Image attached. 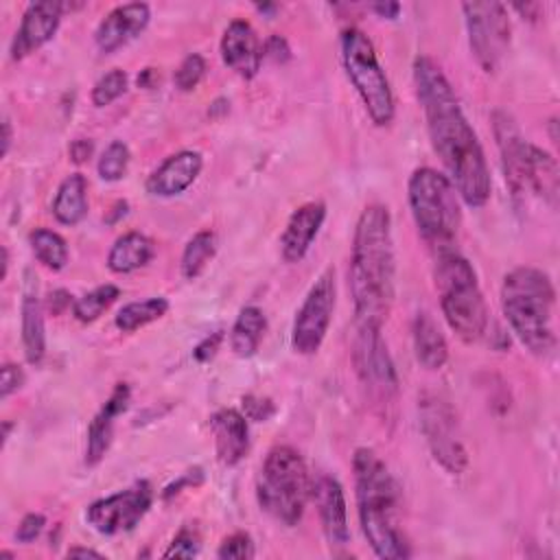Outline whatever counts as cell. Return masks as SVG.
Listing matches in <instances>:
<instances>
[{"mask_svg": "<svg viewBox=\"0 0 560 560\" xmlns=\"http://www.w3.org/2000/svg\"><path fill=\"white\" fill-rule=\"evenodd\" d=\"M468 46L483 72H494L510 48V15L501 2H464Z\"/></svg>", "mask_w": 560, "mask_h": 560, "instance_id": "obj_10", "label": "cell"}, {"mask_svg": "<svg viewBox=\"0 0 560 560\" xmlns=\"http://www.w3.org/2000/svg\"><path fill=\"white\" fill-rule=\"evenodd\" d=\"M160 77H158V72H155V68H144L140 74H138V88H147V90H151L153 85H155V81H158Z\"/></svg>", "mask_w": 560, "mask_h": 560, "instance_id": "obj_45", "label": "cell"}, {"mask_svg": "<svg viewBox=\"0 0 560 560\" xmlns=\"http://www.w3.org/2000/svg\"><path fill=\"white\" fill-rule=\"evenodd\" d=\"M214 254H217V234L212 230H199L184 245L182 260H179L182 276L186 280H197L208 267V262L214 258Z\"/></svg>", "mask_w": 560, "mask_h": 560, "instance_id": "obj_27", "label": "cell"}, {"mask_svg": "<svg viewBox=\"0 0 560 560\" xmlns=\"http://www.w3.org/2000/svg\"><path fill=\"white\" fill-rule=\"evenodd\" d=\"M341 61L370 120L376 127H387L396 114L394 92L376 57L372 39L361 28H354V26L343 28Z\"/></svg>", "mask_w": 560, "mask_h": 560, "instance_id": "obj_8", "label": "cell"}, {"mask_svg": "<svg viewBox=\"0 0 560 560\" xmlns=\"http://www.w3.org/2000/svg\"><path fill=\"white\" fill-rule=\"evenodd\" d=\"M94 153V142L90 138H77L68 147V155L74 164H85Z\"/></svg>", "mask_w": 560, "mask_h": 560, "instance_id": "obj_41", "label": "cell"}, {"mask_svg": "<svg viewBox=\"0 0 560 560\" xmlns=\"http://www.w3.org/2000/svg\"><path fill=\"white\" fill-rule=\"evenodd\" d=\"M166 313H168V300L162 298V295H153V298H147V300L125 304L116 313L114 324L120 332H133L138 328H144L151 322H158Z\"/></svg>", "mask_w": 560, "mask_h": 560, "instance_id": "obj_28", "label": "cell"}, {"mask_svg": "<svg viewBox=\"0 0 560 560\" xmlns=\"http://www.w3.org/2000/svg\"><path fill=\"white\" fill-rule=\"evenodd\" d=\"M26 376L24 370L18 363H4L0 370V396L9 398L13 392H18L24 385Z\"/></svg>", "mask_w": 560, "mask_h": 560, "instance_id": "obj_38", "label": "cell"}, {"mask_svg": "<svg viewBox=\"0 0 560 560\" xmlns=\"http://www.w3.org/2000/svg\"><path fill=\"white\" fill-rule=\"evenodd\" d=\"M66 556H68V558H103L101 551L90 549V547H70V549L66 551Z\"/></svg>", "mask_w": 560, "mask_h": 560, "instance_id": "obj_46", "label": "cell"}, {"mask_svg": "<svg viewBox=\"0 0 560 560\" xmlns=\"http://www.w3.org/2000/svg\"><path fill=\"white\" fill-rule=\"evenodd\" d=\"M210 431L214 438V453L223 466H236L249 451V427L247 418L223 407L210 416Z\"/></svg>", "mask_w": 560, "mask_h": 560, "instance_id": "obj_21", "label": "cell"}, {"mask_svg": "<svg viewBox=\"0 0 560 560\" xmlns=\"http://www.w3.org/2000/svg\"><path fill=\"white\" fill-rule=\"evenodd\" d=\"M556 289L538 267H514L501 284V311L514 337L536 357H547L556 348L553 328Z\"/></svg>", "mask_w": 560, "mask_h": 560, "instance_id": "obj_4", "label": "cell"}, {"mask_svg": "<svg viewBox=\"0 0 560 560\" xmlns=\"http://www.w3.org/2000/svg\"><path fill=\"white\" fill-rule=\"evenodd\" d=\"M151 20V7L147 2H127L114 7L96 26L94 42L105 55L122 48L136 39Z\"/></svg>", "mask_w": 560, "mask_h": 560, "instance_id": "obj_15", "label": "cell"}, {"mask_svg": "<svg viewBox=\"0 0 560 560\" xmlns=\"http://www.w3.org/2000/svg\"><path fill=\"white\" fill-rule=\"evenodd\" d=\"M313 479L302 455L287 444L269 448L256 479L258 505L287 527L300 523L311 499Z\"/></svg>", "mask_w": 560, "mask_h": 560, "instance_id": "obj_7", "label": "cell"}, {"mask_svg": "<svg viewBox=\"0 0 560 560\" xmlns=\"http://www.w3.org/2000/svg\"><path fill=\"white\" fill-rule=\"evenodd\" d=\"M241 405H243V416L254 422H265L276 413V405L271 402V398H265V396L247 394L241 398Z\"/></svg>", "mask_w": 560, "mask_h": 560, "instance_id": "obj_36", "label": "cell"}, {"mask_svg": "<svg viewBox=\"0 0 560 560\" xmlns=\"http://www.w3.org/2000/svg\"><path fill=\"white\" fill-rule=\"evenodd\" d=\"M72 306H74V300L66 289H55V291L48 293V311L52 315H61Z\"/></svg>", "mask_w": 560, "mask_h": 560, "instance_id": "obj_42", "label": "cell"}, {"mask_svg": "<svg viewBox=\"0 0 560 560\" xmlns=\"http://www.w3.org/2000/svg\"><path fill=\"white\" fill-rule=\"evenodd\" d=\"M63 9H66L63 2H52V0L31 2L22 13L20 26L11 39V46H9L11 59L20 61L31 52L39 50L44 44H48L61 24Z\"/></svg>", "mask_w": 560, "mask_h": 560, "instance_id": "obj_14", "label": "cell"}, {"mask_svg": "<svg viewBox=\"0 0 560 560\" xmlns=\"http://www.w3.org/2000/svg\"><path fill=\"white\" fill-rule=\"evenodd\" d=\"M256 549H254V540L247 532H234L228 538H223V542L217 549V556L223 560H249L254 558Z\"/></svg>", "mask_w": 560, "mask_h": 560, "instance_id": "obj_35", "label": "cell"}, {"mask_svg": "<svg viewBox=\"0 0 560 560\" xmlns=\"http://www.w3.org/2000/svg\"><path fill=\"white\" fill-rule=\"evenodd\" d=\"M28 245H31L33 256H35L46 269L61 271V269L68 265V258H70L68 243H66V238H63L59 232L48 230V228H35V230L28 234Z\"/></svg>", "mask_w": 560, "mask_h": 560, "instance_id": "obj_29", "label": "cell"}, {"mask_svg": "<svg viewBox=\"0 0 560 560\" xmlns=\"http://www.w3.org/2000/svg\"><path fill=\"white\" fill-rule=\"evenodd\" d=\"M201 549V538H199V532L195 525L186 523L177 534L175 538L168 542L166 551L162 553L164 558H195Z\"/></svg>", "mask_w": 560, "mask_h": 560, "instance_id": "obj_34", "label": "cell"}, {"mask_svg": "<svg viewBox=\"0 0 560 560\" xmlns=\"http://www.w3.org/2000/svg\"><path fill=\"white\" fill-rule=\"evenodd\" d=\"M20 326H22V348L31 365L42 363L46 354V322L44 306L35 291H26L20 306Z\"/></svg>", "mask_w": 560, "mask_h": 560, "instance_id": "obj_24", "label": "cell"}, {"mask_svg": "<svg viewBox=\"0 0 560 560\" xmlns=\"http://www.w3.org/2000/svg\"><path fill=\"white\" fill-rule=\"evenodd\" d=\"M407 199L413 223L433 254L455 249L462 210L459 195L448 175L431 166L416 168L407 182Z\"/></svg>", "mask_w": 560, "mask_h": 560, "instance_id": "obj_6", "label": "cell"}, {"mask_svg": "<svg viewBox=\"0 0 560 560\" xmlns=\"http://www.w3.org/2000/svg\"><path fill=\"white\" fill-rule=\"evenodd\" d=\"M370 9H372L378 18H383V20H396L398 13H400V4H398V2H389V0H385V2H374V4H370Z\"/></svg>", "mask_w": 560, "mask_h": 560, "instance_id": "obj_44", "label": "cell"}, {"mask_svg": "<svg viewBox=\"0 0 560 560\" xmlns=\"http://www.w3.org/2000/svg\"><path fill=\"white\" fill-rule=\"evenodd\" d=\"M221 59L243 79H254L262 63V44L247 20H232L221 37Z\"/></svg>", "mask_w": 560, "mask_h": 560, "instance_id": "obj_18", "label": "cell"}, {"mask_svg": "<svg viewBox=\"0 0 560 560\" xmlns=\"http://www.w3.org/2000/svg\"><path fill=\"white\" fill-rule=\"evenodd\" d=\"M420 427L433 459L451 475L464 472L468 464V453L462 444L457 416L448 400L440 394H424L420 398Z\"/></svg>", "mask_w": 560, "mask_h": 560, "instance_id": "obj_12", "label": "cell"}, {"mask_svg": "<svg viewBox=\"0 0 560 560\" xmlns=\"http://www.w3.org/2000/svg\"><path fill=\"white\" fill-rule=\"evenodd\" d=\"M326 219V206L322 201H306L298 206L280 234V254L287 262H300L313 241L317 238Z\"/></svg>", "mask_w": 560, "mask_h": 560, "instance_id": "obj_19", "label": "cell"}, {"mask_svg": "<svg viewBox=\"0 0 560 560\" xmlns=\"http://www.w3.org/2000/svg\"><path fill=\"white\" fill-rule=\"evenodd\" d=\"M127 85H129V77L125 70L114 68V70L105 72L92 88V94H90L92 105L105 107V105L114 103L116 98H120L127 92Z\"/></svg>", "mask_w": 560, "mask_h": 560, "instance_id": "obj_32", "label": "cell"}, {"mask_svg": "<svg viewBox=\"0 0 560 560\" xmlns=\"http://www.w3.org/2000/svg\"><path fill=\"white\" fill-rule=\"evenodd\" d=\"M206 74V59L199 52H190L177 66L173 81L179 92H192Z\"/></svg>", "mask_w": 560, "mask_h": 560, "instance_id": "obj_33", "label": "cell"}, {"mask_svg": "<svg viewBox=\"0 0 560 560\" xmlns=\"http://www.w3.org/2000/svg\"><path fill=\"white\" fill-rule=\"evenodd\" d=\"M11 427H13V424H11V422H4V424H2V444H7V440H9V431H11Z\"/></svg>", "mask_w": 560, "mask_h": 560, "instance_id": "obj_49", "label": "cell"}, {"mask_svg": "<svg viewBox=\"0 0 560 560\" xmlns=\"http://www.w3.org/2000/svg\"><path fill=\"white\" fill-rule=\"evenodd\" d=\"M151 503L153 488L147 479H140L125 490L92 501L85 510V521L103 536L127 534L144 518Z\"/></svg>", "mask_w": 560, "mask_h": 560, "instance_id": "obj_13", "label": "cell"}, {"mask_svg": "<svg viewBox=\"0 0 560 560\" xmlns=\"http://www.w3.org/2000/svg\"><path fill=\"white\" fill-rule=\"evenodd\" d=\"M267 330V317L262 313V308L249 304L245 308H241L232 330H230V348L236 357L241 359H249L258 352V346L265 337Z\"/></svg>", "mask_w": 560, "mask_h": 560, "instance_id": "obj_26", "label": "cell"}, {"mask_svg": "<svg viewBox=\"0 0 560 560\" xmlns=\"http://www.w3.org/2000/svg\"><path fill=\"white\" fill-rule=\"evenodd\" d=\"M203 168V155L195 149H182L164 158V162L153 168L147 177V192L153 197H175L188 190Z\"/></svg>", "mask_w": 560, "mask_h": 560, "instance_id": "obj_17", "label": "cell"}, {"mask_svg": "<svg viewBox=\"0 0 560 560\" xmlns=\"http://www.w3.org/2000/svg\"><path fill=\"white\" fill-rule=\"evenodd\" d=\"M411 339H413V352L418 363L424 370H440L448 361V343L442 335L440 326L429 313H418L413 317L411 326Z\"/></svg>", "mask_w": 560, "mask_h": 560, "instance_id": "obj_22", "label": "cell"}, {"mask_svg": "<svg viewBox=\"0 0 560 560\" xmlns=\"http://www.w3.org/2000/svg\"><path fill=\"white\" fill-rule=\"evenodd\" d=\"M435 289L448 328L464 343L479 341L488 330V306L472 262L457 249L435 254Z\"/></svg>", "mask_w": 560, "mask_h": 560, "instance_id": "obj_5", "label": "cell"}, {"mask_svg": "<svg viewBox=\"0 0 560 560\" xmlns=\"http://www.w3.org/2000/svg\"><path fill=\"white\" fill-rule=\"evenodd\" d=\"M348 276L357 326H383L396 295V252L387 206L370 203L361 210Z\"/></svg>", "mask_w": 560, "mask_h": 560, "instance_id": "obj_2", "label": "cell"}, {"mask_svg": "<svg viewBox=\"0 0 560 560\" xmlns=\"http://www.w3.org/2000/svg\"><path fill=\"white\" fill-rule=\"evenodd\" d=\"M203 481V475H201V468H195V470H188L184 477H179L177 481H173L171 486H166V490H164V497L168 499L171 494H177L179 492V488L182 486H186V483H190V486H199Z\"/></svg>", "mask_w": 560, "mask_h": 560, "instance_id": "obj_43", "label": "cell"}, {"mask_svg": "<svg viewBox=\"0 0 560 560\" xmlns=\"http://www.w3.org/2000/svg\"><path fill=\"white\" fill-rule=\"evenodd\" d=\"M120 298V289L112 282H105V284H98L94 287L92 291L83 293L81 298L74 300V306H72V315L81 322V324H92L96 322L116 300Z\"/></svg>", "mask_w": 560, "mask_h": 560, "instance_id": "obj_30", "label": "cell"}, {"mask_svg": "<svg viewBox=\"0 0 560 560\" xmlns=\"http://www.w3.org/2000/svg\"><path fill=\"white\" fill-rule=\"evenodd\" d=\"M44 525H46V516H44V514H39V512H28V514H24L22 521H20V525H18V529H15L18 542H24V545L33 542V540L42 534Z\"/></svg>", "mask_w": 560, "mask_h": 560, "instance_id": "obj_37", "label": "cell"}, {"mask_svg": "<svg viewBox=\"0 0 560 560\" xmlns=\"http://www.w3.org/2000/svg\"><path fill=\"white\" fill-rule=\"evenodd\" d=\"M129 400H131L129 385L127 383H116L109 398L103 402V407L90 420L88 444H85V464L88 466H96L105 457V453L109 451L112 435H114V422L120 413L127 411Z\"/></svg>", "mask_w": 560, "mask_h": 560, "instance_id": "obj_20", "label": "cell"}, {"mask_svg": "<svg viewBox=\"0 0 560 560\" xmlns=\"http://www.w3.org/2000/svg\"><path fill=\"white\" fill-rule=\"evenodd\" d=\"M335 304H337V280H335V269L328 267L311 284L308 293L304 295L295 313L293 328H291V348L298 354L311 357L322 348L332 322Z\"/></svg>", "mask_w": 560, "mask_h": 560, "instance_id": "obj_11", "label": "cell"}, {"mask_svg": "<svg viewBox=\"0 0 560 560\" xmlns=\"http://www.w3.org/2000/svg\"><path fill=\"white\" fill-rule=\"evenodd\" d=\"M413 85L433 151L442 160L459 199L468 208L486 206L492 195L486 153L459 105L455 88L427 55L413 59Z\"/></svg>", "mask_w": 560, "mask_h": 560, "instance_id": "obj_1", "label": "cell"}, {"mask_svg": "<svg viewBox=\"0 0 560 560\" xmlns=\"http://www.w3.org/2000/svg\"><path fill=\"white\" fill-rule=\"evenodd\" d=\"M155 254L153 241L142 232H125L107 252V269L114 273H131L151 262Z\"/></svg>", "mask_w": 560, "mask_h": 560, "instance_id": "obj_23", "label": "cell"}, {"mask_svg": "<svg viewBox=\"0 0 560 560\" xmlns=\"http://www.w3.org/2000/svg\"><path fill=\"white\" fill-rule=\"evenodd\" d=\"M311 499L315 501L319 523L324 529L326 540L330 547H343L350 540V527H348V508H346V494L337 477L319 475L313 481Z\"/></svg>", "mask_w": 560, "mask_h": 560, "instance_id": "obj_16", "label": "cell"}, {"mask_svg": "<svg viewBox=\"0 0 560 560\" xmlns=\"http://www.w3.org/2000/svg\"><path fill=\"white\" fill-rule=\"evenodd\" d=\"M354 497L361 532L383 560L409 558V545L400 529V486L387 464L368 446L352 455Z\"/></svg>", "mask_w": 560, "mask_h": 560, "instance_id": "obj_3", "label": "cell"}, {"mask_svg": "<svg viewBox=\"0 0 560 560\" xmlns=\"http://www.w3.org/2000/svg\"><path fill=\"white\" fill-rule=\"evenodd\" d=\"M11 140H13V131H11V120L9 116L2 118V155L9 153L11 149Z\"/></svg>", "mask_w": 560, "mask_h": 560, "instance_id": "obj_47", "label": "cell"}, {"mask_svg": "<svg viewBox=\"0 0 560 560\" xmlns=\"http://www.w3.org/2000/svg\"><path fill=\"white\" fill-rule=\"evenodd\" d=\"M352 359L368 398L387 413V407L394 405L398 394V374L381 335V326H357Z\"/></svg>", "mask_w": 560, "mask_h": 560, "instance_id": "obj_9", "label": "cell"}, {"mask_svg": "<svg viewBox=\"0 0 560 560\" xmlns=\"http://www.w3.org/2000/svg\"><path fill=\"white\" fill-rule=\"evenodd\" d=\"M88 214V179L83 173H70L57 186L52 217L61 225H79Z\"/></svg>", "mask_w": 560, "mask_h": 560, "instance_id": "obj_25", "label": "cell"}, {"mask_svg": "<svg viewBox=\"0 0 560 560\" xmlns=\"http://www.w3.org/2000/svg\"><path fill=\"white\" fill-rule=\"evenodd\" d=\"M7 273H9V249L2 245V280L7 278Z\"/></svg>", "mask_w": 560, "mask_h": 560, "instance_id": "obj_48", "label": "cell"}, {"mask_svg": "<svg viewBox=\"0 0 560 560\" xmlns=\"http://www.w3.org/2000/svg\"><path fill=\"white\" fill-rule=\"evenodd\" d=\"M129 162H131V151L129 147L122 142V140H112L105 151L101 153L98 162H96V171H98V177L103 182H120L129 168Z\"/></svg>", "mask_w": 560, "mask_h": 560, "instance_id": "obj_31", "label": "cell"}, {"mask_svg": "<svg viewBox=\"0 0 560 560\" xmlns=\"http://www.w3.org/2000/svg\"><path fill=\"white\" fill-rule=\"evenodd\" d=\"M262 57H269L276 63H284L291 59V48L282 35H271L262 44Z\"/></svg>", "mask_w": 560, "mask_h": 560, "instance_id": "obj_39", "label": "cell"}, {"mask_svg": "<svg viewBox=\"0 0 560 560\" xmlns=\"http://www.w3.org/2000/svg\"><path fill=\"white\" fill-rule=\"evenodd\" d=\"M221 341H223V330H214V332H210L208 337H203V339L195 346V350H192L195 361H199V363L210 361V359L217 354V350L221 348Z\"/></svg>", "mask_w": 560, "mask_h": 560, "instance_id": "obj_40", "label": "cell"}]
</instances>
